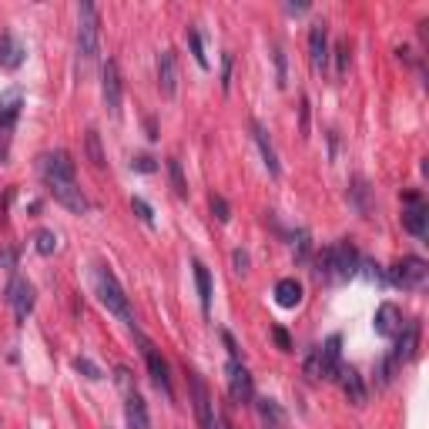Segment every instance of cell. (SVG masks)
Listing matches in <instances>:
<instances>
[{
	"label": "cell",
	"instance_id": "cell-1",
	"mask_svg": "<svg viewBox=\"0 0 429 429\" xmlns=\"http://www.w3.org/2000/svg\"><path fill=\"white\" fill-rule=\"evenodd\" d=\"M94 292H98L101 306L108 308L111 316H118V319H121V322H128V325H134L131 302H128V296H124L121 282H118V276L111 272L108 265H98V268H94Z\"/></svg>",
	"mask_w": 429,
	"mask_h": 429
},
{
	"label": "cell",
	"instance_id": "cell-2",
	"mask_svg": "<svg viewBox=\"0 0 429 429\" xmlns=\"http://www.w3.org/2000/svg\"><path fill=\"white\" fill-rule=\"evenodd\" d=\"M98 47H101V14L94 4H81L77 7V61L81 67H91L98 61Z\"/></svg>",
	"mask_w": 429,
	"mask_h": 429
},
{
	"label": "cell",
	"instance_id": "cell-3",
	"mask_svg": "<svg viewBox=\"0 0 429 429\" xmlns=\"http://www.w3.org/2000/svg\"><path fill=\"white\" fill-rule=\"evenodd\" d=\"M21 108H24L21 88H11L7 94H0V165L11 154V138L14 128H17V118H21Z\"/></svg>",
	"mask_w": 429,
	"mask_h": 429
},
{
	"label": "cell",
	"instance_id": "cell-4",
	"mask_svg": "<svg viewBox=\"0 0 429 429\" xmlns=\"http://www.w3.org/2000/svg\"><path fill=\"white\" fill-rule=\"evenodd\" d=\"M429 278V265L419 258V255H406V258H399L393 268H389V282L399 288H423Z\"/></svg>",
	"mask_w": 429,
	"mask_h": 429
},
{
	"label": "cell",
	"instance_id": "cell-5",
	"mask_svg": "<svg viewBox=\"0 0 429 429\" xmlns=\"http://www.w3.org/2000/svg\"><path fill=\"white\" fill-rule=\"evenodd\" d=\"M101 98H104V108H108L111 118H121L124 81H121V71H118V61H111V57L101 64Z\"/></svg>",
	"mask_w": 429,
	"mask_h": 429
},
{
	"label": "cell",
	"instance_id": "cell-6",
	"mask_svg": "<svg viewBox=\"0 0 429 429\" xmlns=\"http://www.w3.org/2000/svg\"><path fill=\"white\" fill-rule=\"evenodd\" d=\"M403 228L416 238H426L429 231V208H426V198L419 191H406L403 195Z\"/></svg>",
	"mask_w": 429,
	"mask_h": 429
},
{
	"label": "cell",
	"instance_id": "cell-7",
	"mask_svg": "<svg viewBox=\"0 0 429 429\" xmlns=\"http://www.w3.org/2000/svg\"><path fill=\"white\" fill-rule=\"evenodd\" d=\"M41 175H44L47 185H57V181H74L77 175V165H74V158L67 151H47L41 154Z\"/></svg>",
	"mask_w": 429,
	"mask_h": 429
},
{
	"label": "cell",
	"instance_id": "cell-8",
	"mask_svg": "<svg viewBox=\"0 0 429 429\" xmlns=\"http://www.w3.org/2000/svg\"><path fill=\"white\" fill-rule=\"evenodd\" d=\"M225 375H228V396H231V403H238V406L252 403V396H255L252 373L245 369L242 359H228V365H225Z\"/></svg>",
	"mask_w": 429,
	"mask_h": 429
},
{
	"label": "cell",
	"instance_id": "cell-9",
	"mask_svg": "<svg viewBox=\"0 0 429 429\" xmlns=\"http://www.w3.org/2000/svg\"><path fill=\"white\" fill-rule=\"evenodd\" d=\"M134 339H138V345H141V353H144V363H148V373H151V383L158 385L168 399H171V373H168V363L161 359V353H158L151 342L144 339L141 332H134Z\"/></svg>",
	"mask_w": 429,
	"mask_h": 429
},
{
	"label": "cell",
	"instance_id": "cell-10",
	"mask_svg": "<svg viewBox=\"0 0 429 429\" xmlns=\"http://www.w3.org/2000/svg\"><path fill=\"white\" fill-rule=\"evenodd\" d=\"M359 272V248L353 245V238H342L332 245V278H353Z\"/></svg>",
	"mask_w": 429,
	"mask_h": 429
},
{
	"label": "cell",
	"instance_id": "cell-11",
	"mask_svg": "<svg viewBox=\"0 0 429 429\" xmlns=\"http://www.w3.org/2000/svg\"><path fill=\"white\" fill-rule=\"evenodd\" d=\"M7 306L14 308V319H17V325H24L27 322V316L34 312V286L27 282V278L14 276L11 286H7Z\"/></svg>",
	"mask_w": 429,
	"mask_h": 429
},
{
	"label": "cell",
	"instance_id": "cell-12",
	"mask_svg": "<svg viewBox=\"0 0 429 429\" xmlns=\"http://www.w3.org/2000/svg\"><path fill=\"white\" fill-rule=\"evenodd\" d=\"M308 64L316 74H325L329 67V31H325V21H316L312 31H308Z\"/></svg>",
	"mask_w": 429,
	"mask_h": 429
},
{
	"label": "cell",
	"instance_id": "cell-13",
	"mask_svg": "<svg viewBox=\"0 0 429 429\" xmlns=\"http://www.w3.org/2000/svg\"><path fill=\"white\" fill-rule=\"evenodd\" d=\"M188 385H191V403H195V413H198L201 429H208L211 423H215V409H211L208 385H205V379H201L198 373H191V369H188Z\"/></svg>",
	"mask_w": 429,
	"mask_h": 429
},
{
	"label": "cell",
	"instance_id": "cell-14",
	"mask_svg": "<svg viewBox=\"0 0 429 429\" xmlns=\"http://www.w3.org/2000/svg\"><path fill=\"white\" fill-rule=\"evenodd\" d=\"M419 353V322H403V329H399L396 335V349H393V359H396V365L403 369L406 363H413Z\"/></svg>",
	"mask_w": 429,
	"mask_h": 429
},
{
	"label": "cell",
	"instance_id": "cell-15",
	"mask_svg": "<svg viewBox=\"0 0 429 429\" xmlns=\"http://www.w3.org/2000/svg\"><path fill=\"white\" fill-rule=\"evenodd\" d=\"M319 363H322V379L335 383L342 373V335H329L319 345Z\"/></svg>",
	"mask_w": 429,
	"mask_h": 429
},
{
	"label": "cell",
	"instance_id": "cell-16",
	"mask_svg": "<svg viewBox=\"0 0 429 429\" xmlns=\"http://www.w3.org/2000/svg\"><path fill=\"white\" fill-rule=\"evenodd\" d=\"M158 91H161L165 98H175L178 94V57L171 47H165V51L158 54Z\"/></svg>",
	"mask_w": 429,
	"mask_h": 429
},
{
	"label": "cell",
	"instance_id": "cell-17",
	"mask_svg": "<svg viewBox=\"0 0 429 429\" xmlns=\"http://www.w3.org/2000/svg\"><path fill=\"white\" fill-rule=\"evenodd\" d=\"M335 383L342 385V393H345V399L353 403L355 409H363L365 403H369V389H365L363 375H359V369H353V365H342V373Z\"/></svg>",
	"mask_w": 429,
	"mask_h": 429
},
{
	"label": "cell",
	"instance_id": "cell-18",
	"mask_svg": "<svg viewBox=\"0 0 429 429\" xmlns=\"http://www.w3.org/2000/svg\"><path fill=\"white\" fill-rule=\"evenodd\" d=\"M51 191H54V198L61 201L67 211H74V215H84V211H91L88 195L77 188V181H57V185H51Z\"/></svg>",
	"mask_w": 429,
	"mask_h": 429
},
{
	"label": "cell",
	"instance_id": "cell-19",
	"mask_svg": "<svg viewBox=\"0 0 429 429\" xmlns=\"http://www.w3.org/2000/svg\"><path fill=\"white\" fill-rule=\"evenodd\" d=\"M24 57H27V47H24L21 37L14 31L0 34V67H4V71H17V67L24 64Z\"/></svg>",
	"mask_w": 429,
	"mask_h": 429
},
{
	"label": "cell",
	"instance_id": "cell-20",
	"mask_svg": "<svg viewBox=\"0 0 429 429\" xmlns=\"http://www.w3.org/2000/svg\"><path fill=\"white\" fill-rule=\"evenodd\" d=\"M375 332L379 335H385V339H393V335H399V329H403V312H399V306H393V302H383V306L375 308Z\"/></svg>",
	"mask_w": 429,
	"mask_h": 429
},
{
	"label": "cell",
	"instance_id": "cell-21",
	"mask_svg": "<svg viewBox=\"0 0 429 429\" xmlns=\"http://www.w3.org/2000/svg\"><path fill=\"white\" fill-rule=\"evenodd\" d=\"M252 138H255V144H258V151H262V161H265V168H268V175L278 178V175H282L278 151H276V144H272V138H268V131H265L258 121H252Z\"/></svg>",
	"mask_w": 429,
	"mask_h": 429
},
{
	"label": "cell",
	"instance_id": "cell-22",
	"mask_svg": "<svg viewBox=\"0 0 429 429\" xmlns=\"http://www.w3.org/2000/svg\"><path fill=\"white\" fill-rule=\"evenodd\" d=\"M124 419H128V429H148V426H151V419H148V406H144V399L138 396V389L124 396Z\"/></svg>",
	"mask_w": 429,
	"mask_h": 429
},
{
	"label": "cell",
	"instance_id": "cell-23",
	"mask_svg": "<svg viewBox=\"0 0 429 429\" xmlns=\"http://www.w3.org/2000/svg\"><path fill=\"white\" fill-rule=\"evenodd\" d=\"M276 302L282 308H296L298 302H302V282L298 278H278L276 282Z\"/></svg>",
	"mask_w": 429,
	"mask_h": 429
},
{
	"label": "cell",
	"instance_id": "cell-24",
	"mask_svg": "<svg viewBox=\"0 0 429 429\" xmlns=\"http://www.w3.org/2000/svg\"><path fill=\"white\" fill-rule=\"evenodd\" d=\"M258 419L265 429H286V416L276 399H258Z\"/></svg>",
	"mask_w": 429,
	"mask_h": 429
},
{
	"label": "cell",
	"instance_id": "cell-25",
	"mask_svg": "<svg viewBox=\"0 0 429 429\" xmlns=\"http://www.w3.org/2000/svg\"><path fill=\"white\" fill-rule=\"evenodd\" d=\"M191 268H195V286H198L201 308L208 312V308H211V272H208V265L198 262V258H195V265H191Z\"/></svg>",
	"mask_w": 429,
	"mask_h": 429
},
{
	"label": "cell",
	"instance_id": "cell-26",
	"mask_svg": "<svg viewBox=\"0 0 429 429\" xmlns=\"http://www.w3.org/2000/svg\"><path fill=\"white\" fill-rule=\"evenodd\" d=\"M349 201H353L359 215H369V185L363 178H353V188H349Z\"/></svg>",
	"mask_w": 429,
	"mask_h": 429
},
{
	"label": "cell",
	"instance_id": "cell-27",
	"mask_svg": "<svg viewBox=\"0 0 429 429\" xmlns=\"http://www.w3.org/2000/svg\"><path fill=\"white\" fill-rule=\"evenodd\" d=\"M84 148H88V161L94 168H104V148H101V134L91 128L88 134H84Z\"/></svg>",
	"mask_w": 429,
	"mask_h": 429
},
{
	"label": "cell",
	"instance_id": "cell-28",
	"mask_svg": "<svg viewBox=\"0 0 429 429\" xmlns=\"http://www.w3.org/2000/svg\"><path fill=\"white\" fill-rule=\"evenodd\" d=\"M168 178H171V188H175L178 198H188V181H185V171H181L178 158H168Z\"/></svg>",
	"mask_w": 429,
	"mask_h": 429
},
{
	"label": "cell",
	"instance_id": "cell-29",
	"mask_svg": "<svg viewBox=\"0 0 429 429\" xmlns=\"http://www.w3.org/2000/svg\"><path fill=\"white\" fill-rule=\"evenodd\" d=\"M188 47H191V57L201 71H208V54H205V44H201V34L195 27H188Z\"/></svg>",
	"mask_w": 429,
	"mask_h": 429
},
{
	"label": "cell",
	"instance_id": "cell-30",
	"mask_svg": "<svg viewBox=\"0 0 429 429\" xmlns=\"http://www.w3.org/2000/svg\"><path fill=\"white\" fill-rule=\"evenodd\" d=\"M34 248L41 255H54L57 252V235L51 228H41L37 235H34Z\"/></svg>",
	"mask_w": 429,
	"mask_h": 429
},
{
	"label": "cell",
	"instance_id": "cell-31",
	"mask_svg": "<svg viewBox=\"0 0 429 429\" xmlns=\"http://www.w3.org/2000/svg\"><path fill=\"white\" fill-rule=\"evenodd\" d=\"M332 54H335V74H345V71H349V54H353V51H349V41H345V37H342L339 44H335V51H332Z\"/></svg>",
	"mask_w": 429,
	"mask_h": 429
},
{
	"label": "cell",
	"instance_id": "cell-32",
	"mask_svg": "<svg viewBox=\"0 0 429 429\" xmlns=\"http://www.w3.org/2000/svg\"><path fill=\"white\" fill-rule=\"evenodd\" d=\"M272 57H276V84H278V88H286V84H288V67H286V47H282V44H276V54H272Z\"/></svg>",
	"mask_w": 429,
	"mask_h": 429
},
{
	"label": "cell",
	"instance_id": "cell-33",
	"mask_svg": "<svg viewBox=\"0 0 429 429\" xmlns=\"http://www.w3.org/2000/svg\"><path fill=\"white\" fill-rule=\"evenodd\" d=\"M396 373H399L396 359H393V355H385L383 363H379V385H389L393 379H396Z\"/></svg>",
	"mask_w": 429,
	"mask_h": 429
},
{
	"label": "cell",
	"instance_id": "cell-34",
	"mask_svg": "<svg viewBox=\"0 0 429 429\" xmlns=\"http://www.w3.org/2000/svg\"><path fill=\"white\" fill-rule=\"evenodd\" d=\"M306 375L312 379V383H319L322 379V363H319V345L312 349V353L306 355Z\"/></svg>",
	"mask_w": 429,
	"mask_h": 429
},
{
	"label": "cell",
	"instance_id": "cell-35",
	"mask_svg": "<svg viewBox=\"0 0 429 429\" xmlns=\"http://www.w3.org/2000/svg\"><path fill=\"white\" fill-rule=\"evenodd\" d=\"M211 215H215L221 225H228V221H231V208H228V201L221 198V195H211Z\"/></svg>",
	"mask_w": 429,
	"mask_h": 429
},
{
	"label": "cell",
	"instance_id": "cell-36",
	"mask_svg": "<svg viewBox=\"0 0 429 429\" xmlns=\"http://www.w3.org/2000/svg\"><path fill=\"white\" fill-rule=\"evenodd\" d=\"M131 208H134V215L144 221V225H154V211H151V205L144 198H131Z\"/></svg>",
	"mask_w": 429,
	"mask_h": 429
},
{
	"label": "cell",
	"instance_id": "cell-37",
	"mask_svg": "<svg viewBox=\"0 0 429 429\" xmlns=\"http://www.w3.org/2000/svg\"><path fill=\"white\" fill-rule=\"evenodd\" d=\"M74 369L77 373H84V379H101V369L94 363H91L88 355H81V359H74Z\"/></svg>",
	"mask_w": 429,
	"mask_h": 429
},
{
	"label": "cell",
	"instance_id": "cell-38",
	"mask_svg": "<svg viewBox=\"0 0 429 429\" xmlns=\"http://www.w3.org/2000/svg\"><path fill=\"white\" fill-rule=\"evenodd\" d=\"M134 171H144V175H151V171H158V165H154V158H148V154H138L131 161Z\"/></svg>",
	"mask_w": 429,
	"mask_h": 429
},
{
	"label": "cell",
	"instance_id": "cell-39",
	"mask_svg": "<svg viewBox=\"0 0 429 429\" xmlns=\"http://www.w3.org/2000/svg\"><path fill=\"white\" fill-rule=\"evenodd\" d=\"M231 64H235V57H231V54L221 57V91L231 88Z\"/></svg>",
	"mask_w": 429,
	"mask_h": 429
},
{
	"label": "cell",
	"instance_id": "cell-40",
	"mask_svg": "<svg viewBox=\"0 0 429 429\" xmlns=\"http://www.w3.org/2000/svg\"><path fill=\"white\" fill-rule=\"evenodd\" d=\"M272 339H276V345L282 349V353H292V339H288V332L282 329V325H276V329H272Z\"/></svg>",
	"mask_w": 429,
	"mask_h": 429
},
{
	"label": "cell",
	"instance_id": "cell-41",
	"mask_svg": "<svg viewBox=\"0 0 429 429\" xmlns=\"http://www.w3.org/2000/svg\"><path fill=\"white\" fill-rule=\"evenodd\" d=\"M231 265H235V272H248V252H242V248H235L231 252Z\"/></svg>",
	"mask_w": 429,
	"mask_h": 429
},
{
	"label": "cell",
	"instance_id": "cell-42",
	"mask_svg": "<svg viewBox=\"0 0 429 429\" xmlns=\"http://www.w3.org/2000/svg\"><path fill=\"white\" fill-rule=\"evenodd\" d=\"M118 385H121V393L124 396H128V393H134V379H131V373H128V369H118Z\"/></svg>",
	"mask_w": 429,
	"mask_h": 429
},
{
	"label": "cell",
	"instance_id": "cell-43",
	"mask_svg": "<svg viewBox=\"0 0 429 429\" xmlns=\"http://www.w3.org/2000/svg\"><path fill=\"white\" fill-rule=\"evenodd\" d=\"M306 258H308V235L298 231V262H306Z\"/></svg>",
	"mask_w": 429,
	"mask_h": 429
},
{
	"label": "cell",
	"instance_id": "cell-44",
	"mask_svg": "<svg viewBox=\"0 0 429 429\" xmlns=\"http://www.w3.org/2000/svg\"><path fill=\"white\" fill-rule=\"evenodd\" d=\"M221 339H225V345H228L231 359H242V353H238V345H235V339H231V332H221Z\"/></svg>",
	"mask_w": 429,
	"mask_h": 429
},
{
	"label": "cell",
	"instance_id": "cell-45",
	"mask_svg": "<svg viewBox=\"0 0 429 429\" xmlns=\"http://www.w3.org/2000/svg\"><path fill=\"white\" fill-rule=\"evenodd\" d=\"M282 11H286L288 17H292V14H306V11H308V4H286Z\"/></svg>",
	"mask_w": 429,
	"mask_h": 429
},
{
	"label": "cell",
	"instance_id": "cell-46",
	"mask_svg": "<svg viewBox=\"0 0 429 429\" xmlns=\"http://www.w3.org/2000/svg\"><path fill=\"white\" fill-rule=\"evenodd\" d=\"M208 429H225V426H221V419H218V416H215V423H211V426H208Z\"/></svg>",
	"mask_w": 429,
	"mask_h": 429
}]
</instances>
